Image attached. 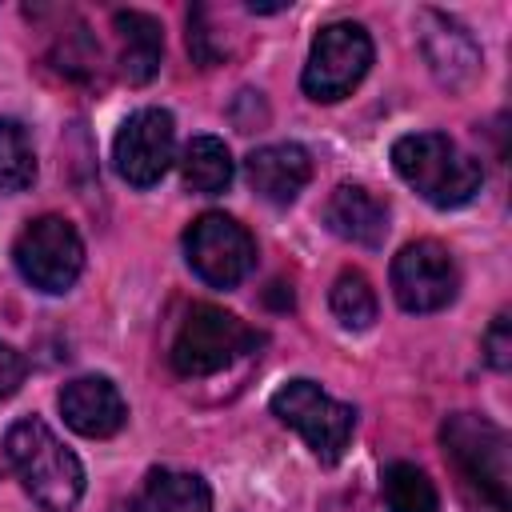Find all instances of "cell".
<instances>
[{
  "label": "cell",
  "mask_w": 512,
  "mask_h": 512,
  "mask_svg": "<svg viewBox=\"0 0 512 512\" xmlns=\"http://www.w3.org/2000/svg\"><path fill=\"white\" fill-rule=\"evenodd\" d=\"M4 456L12 464V472L20 476L24 492L44 508V512H72L84 496V468L76 460L72 448L60 444V436L28 416L16 420L4 436Z\"/></svg>",
  "instance_id": "6da1fadb"
},
{
  "label": "cell",
  "mask_w": 512,
  "mask_h": 512,
  "mask_svg": "<svg viewBox=\"0 0 512 512\" xmlns=\"http://www.w3.org/2000/svg\"><path fill=\"white\" fill-rule=\"evenodd\" d=\"M256 344H260V332L248 328L240 316H232L216 304H196L184 316V324L176 328L168 360L180 376L196 380V376H212V372L228 368L232 360H240Z\"/></svg>",
  "instance_id": "277c9868"
},
{
  "label": "cell",
  "mask_w": 512,
  "mask_h": 512,
  "mask_svg": "<svg viewBox=\"0 0 512 512\" xmlns=\"http://www.w3.org/2000/svg\"><path fill=\"white\" fill-rule=\"evenodd\" d=\"M60 412H64L68 428L88 436V440H108L128 420V404H124L120 388L108 376H76V380H68L60 388Z\"/></svg>",
  "instance_id": "7c38bea8"
},
{
  "label": "cell",
  "mask_w": 512,
  "mask_h": 512,
  "mask_svg": "<svg viewBox=\"0 0 512 512\" xmlns=\"http://www.w3.org/2000/svg\"><path fill=\"white\" fill-rule=\"evenodd\" d=\"M416 32H420L424 60H428L432 76H436L444 88L460 92V88H468V84L480 76V48H476V40L468 36L464 24H456V20L444 16V12L424 8L420 20H416Z\"/></svg>",
  "instance_id": "8fae6325"
},
{
  "label": "cell",
  "mask_w": 512,
  "mask_h": 512,
  "mask_svg": "<svg viewBox=\"0 0 512 512\" xmlns=\"http://www.w3.org/2000/svg\"><path fill=\"white\" fill-rule=\"evenodd\" d=\"M328 304H332V316L344 328H352V332H364L376 320V292H372L368 276L356 272V268H348V272L336 276V284L328 292Z\"/></svg>",
  "instance_id": "d6986e66"
},
{
  "label": "cell",
  "mask_w": 512,
  "mask_h": 512,
  "mask_svg": "<svg viewBox=\"0 0 512 512\" xmlns=\"http://www.w3.org/2000/svg\"><path fill=\"white\" fill-rule=\"evenodd\" d=\"M132 512H212V492L196 472L152 468L132 500Z\"/></svg>",
  "instance_id": "9a60e30c"
},
{
  "label": "cell",
  "mask_w": 512,
  "mask_h": 512,
  "mask_svg": "<svg viewBox=\"0 0 512 512\" xmlns=\"http://www.w3.org/2000/svg\"><path fill=\"white\" fill-rule=\"evenodd\" d=\"M484 360L496 368V372H508L512 364V332H508V316L500 312L492 320V328L484 332Z\"/></svg>",
  "instance_id": "44dd1931"
},
{
  "label": "cell",
  "mask_w": 512,
  "mask_h": 512,
  "mask_svg": "<svg viewBox=\"0 0 512 512\" xmlns=\"http://www.w3.org/2000/svg\"><path fill=\"white\" fill-rule=\"evenodd\" d=\"M24 372H28L24 356L12 344H0V400H8L24 384Z\"/></svg>",
  "instance_id": "7402d4cb"
},
{
  "label": "cell",
  "mask_w": 512,
  "mask_h": 512,
  "mask_svg": "<svg viewBox=\"0 0 512 512\" xmlns=\"http://www.w3.org/2000/svg\"><path fill=\"white\" fill-rule=\"evenodd\" d=\"M180 172H184V184L200 196H216L232 184V156L224 148V140L216 136H196L188 140L184 148V160H180Z\"/></svg>",
  "instance_id": "e0dca14e"
},
{
  "label": "cell",
  "mask_w": 512,
  "mask_h": 512,
  "mask_svg": "<svg viewBox=\"0 0 512 512\" xmlns=\"http://www.w3.org/2000/svg\"><path fill=\"white\" fill-rule=\"evenodd\" d=\"M176 156V124L164 108H140L132 112L112 144V160L116 172L132 184V188H152L168 164Z\"/></svg>",
  "instance_id": "30bf717a"
},
{
  "label": "cell",
  "mask_w": 512,
  "mask_h": 512,
  "mask_svg": "<svg viewBox=\"0 0 512 512\" xmlns=\"http://www.w3.org/2000/svg\"><path fill=\"white\" fill-rule=\"evenodd\" d=\"M188 268L212 288H236L256 268V240L224 212H204L184 232Z\"/></svg>",
  "instance_id": "ba28073f"
},
{
  "label": "cell",
  "mask_w": 512,
  "mask_h": 512,
  "mask_svg": "<svg viewBox=\"0 0 512 512\" xmlns=\"http://www.w3.org/2000/svg\"><path fill=\"white\" fill-rule=\"evenodd\" d=\"M460 272L448 256L444 244L436 240H416L404 244L392 260V292L404 312H436L456 300Z\"/></svg>",
  "instance_id": "9c48e42d"
},
{
  "label": "cell",
  "mask_w": 512,
  "mask_h": 512,
  "mask_svg": "<svg viewBox=\"0 0 512 512\" xmlns=\"http://www.w3.org/2000/svg\"><path fill=\"white\" fill-rule=\"evenodd\" d=\"M440 444L464 492L488 512H508V436L488 416L452 412L440 424Z\"/></svg>",
  "instance_id": "7a4b0ae2"
},
{
  "label": "cell",
  "mask_w": 512,
  "mask_h": 512,
  "mask_svg": "<svg viewBox=\"0 0 512 512\" xmlns=\"http://www.w3.org/2000/svg\"><path fill=\"white\" fill-rule=\"evenodd\" d=\"M272 416L284 420L288 428H296L304 436V444L316 452L320 464H336L352 440V428H356V412L352 404H340L332 400L320 384L312 380H288L272 392L268 400Z\"/></svg>",
  "instance_id": "5b68a950"
},
{
  "label": "cell",
  "mask_w": 512,
  "mask_h": 512,
  "mask_svg": "<svg viewBox=\"0 0 512 512\" xmlns=\"http://www.w3.org/2000/svg\"><path fill=\"white\" fill-rule=\"evenodd\" d=\"M324 224L340 240L380 248L388 236V204L376 192H368L364 184H340V188H332V196L324 204Z\"/></svg>",
  "instance_id": "5bb4252c"
},
{
  "label": "cell",
  "mask_w": 512,
  "mask_h": 512,
  "mask_svg": "<svg viewBox=\"0 0 512 512\" xmlns=\"http://www.w3.org/2000/svg\"><path fill=\"white\" fill-rule=\"evenodd\" d=\"M392 168L408 188H416L436 208H460L484 184L480 164L468 152H460L456 140H448L444 132L400 136L392 144Z\"/></svg>",
  "instance_id": "3957f363"
},
{
  "label": "cell",
  "mask_w": 512,
  "mask_h": 512,
  "mask_svg": "<svg viewBox=\"0 0 512 512\" xmlns=\"http://www.w3.org/2000/svg\"><path fill=\"white\" fill-rule=\"evenodd\" d=\"M36 180V152L16 120H0V192H24Z\"/></svg>",
  "instance_id": "ffe728a7"
},
{
  "label": "cell",
  "mask_w": 512,
  "mask_h": 512,
  "mask_svg": "<svg viewBox=\"0 0 512 512\" xmlns=\"http://www.w3.org/2000/svg\"><path fill=\"white\" fill-rule=\"evenodd\" d=\"M16 268L20 276L40 292H68L84 268V244L80 232L64 216H40L16 236Z\"/></svg>",
  "instance_id": "52a82bcc"
},
{
  "label": "cell",
  "mask_w": 512,
  "mask_h": 512,
  "mask_svg": "<svg viewBox=\"0 0 512 512\" xmlns=\"http://www.w3.org/2000/svg\"><path fill=\"white\" fill-rule=\"evenodd\" d=\"M368 68H372V36L364 32V24L336 20L316 32L300 84L312 100L332 104V100L348 96L364 80Z\"/></svg>",
  "instance_id": "8992f818"
},
{
  "label": "cell",
  "mask_w": 512,
  "mask_h": 512,
  "mask_svg": "<svg viewBox=\"0 0 512 512\" xmlns=\"http://www.w3.org/2000/svg\"><path fill=\"white\" fill-rule=\"evenodd\" d=\"M252 192L268 204H292L312 180V160L300 144H264L244 160Z\"/></svg>",
  "instance_id": "4fadbf2b"
},
{
  "label": "cell",
  "mask_w": 512,
  "mask_h": 512,
  "mask_svg": "<svg viewBox=\"0 0 512 512\" xmlns=\"http://www.w3.org/2000/svg\"><path fill=\"white\" fill-rule=\"evenodd\" d=\"M120 32V72L128 84H148L164 56V32L148 12H116Z\"/></svg>",
  "instance_id": "2e32d148"
},
{
  "label": "cell",
  "mask_w": 512,
  "mask_h": 512,
  "mask_svg": "<svg viewBox=\"0 0 512 512\" xmlns=\"http://www.w3.org/2000/svg\"><path fill=\"white\" fill-rule=\"evenodd\" d=\"M384 504L388 512H440L436 484L428 480L424 468L396 460L384 468Z\"/></svg>",
  "instance_id": "ac0fdd59"
}]
</instances>
